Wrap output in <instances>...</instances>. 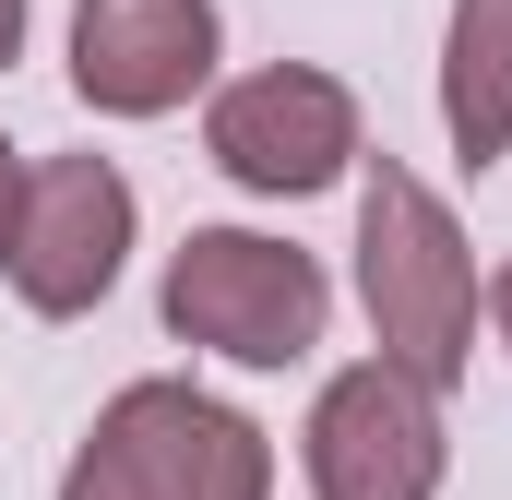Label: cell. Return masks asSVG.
Segmentation results:
<instances>
[{
  "mask_svg": "<svg viewBox=\"0 0 512 500\" xmlns=\"http://www.w3.org/2000/svg\"><path fill=\"white\" fill-rule=\"evenodd\" d=\"M358 310H370L382 370H405L417 393L465 381V358H477V250L453 227V203L393 155H370V179H358Z\"/></svg>",
  "mask_w": 512,
  "mask_h": 500,
  "instance_id": "obj_1",
  "label": "cell"
},
{
  "mask_svg": "<svg viewBox=\"0 0 512 500\" xmlns=\"http://www.w3.org/2000/svg\"><path fill=\"white\" fill-rule=\"evenodd\" d=\"M167 334L227 358V370H298L334 322V286L298 239H262V227H191L167 250V286H155Z\"/></svg>",
  "mask_w": 512,
  "mask_h": 500,
  "instance_id": "obj_2",
  "label": "cell"
},
{
  "mask_svg": "<svg viewBox=\"0 0 512 500\" xmlns=\"http://www.w3.org/2000/svg\"><path fill=\"white\" fill-rule=\"evenodd\" d=\"M203 155H215L239 191H262V203H310V191H334L370 143H358V96H346L322 60H262L239 84H215Z\"/></svg>",
  "mask_w": 512,
  "mask_h": 500,
  "instance_id": "obj_3",
  "label": "cell"
},
{
  "mask_svg": "<svg viewBox=\"0 0 512 500\" xmlns=\"http://www.w3.org/2000/svg\"><path fill=\"white\" fill-rule=\"evenodd\" d=\"M131 500H274V441L191 381H120L84 429Z\"/></svg>",
  "mask_w": 512,
  "mask_h": 500,
  "instance_id": "obj_4",
  "label": "cell"
},
{
  "mask_svg": "<svg viewBox=\"0 0 512 500\" xmlns=\"http://www.w3.org/2000/svg\"><path fill=\"white\" fill-rule=\"evenodd\" d=\"M298 465H310V500H441V477H453L441 393H417L382 358L334 370L298 429Z\"/></svg>",
  "mask_w": 512,
  "mask_h": 500,
  "instance_id": "obj_5",
  "label": "cell"
},
{
  "mask_svg": "<svg viewBox=\"0 0 512 500\" xmlns=\"http://www.w3.org/2000/svg\"><path fill=\"white\" fill-rule=\"evenodd\" d=\"M120 262H131V179L108 155H36L24 203H12V262H0L12 298L36 322H84V310H108Z\"/></svg>",
  "mask_w": 512,
  "mask_h": 500,
  "instance_id": "obj_6",
  "label": "cell"
},
{
  "mask_svg": "<svg viewBox=\"0 0 512 500\" xmlns=\"http://www.w3.org/2000/svg\"><path fill=\"white\" fill-rule=\"evenodd\" d=\"M215 0H72V96L96 120H167L215 84Z\"/></svg>",
  "mask_w": 512,
  "mask_h": 500,
  "instance_id": "obj_7",
  "label": "cell"
},
{
  "mask_svg": "<svg viewBox=\"0 0 512 500\" xmlns=\"http://www.w3.org/2000/svg\"><path fill=\"white\" fill-rule=\"evenodd\" d=\"M441 131L465 167H501L512 155V0H453V36H441Z\"/></svg>",
  "mask_w": 512,
  "mask_h": 500,
  "instance_id": "obj_8",
  "label": "cell"
},
{
  "mask_svg": "<svg viewBox=\"0 0 512 500\" xmlns=\"http://www.w3.org/2000/svg\"><path fill=\"white\" fill-rule=\"evenodd\" d=\"M60 500H131V489H120V465H108V453H96V441H84V453H72V465H60Z\"/></svg>",
  "mask_w": 512,
  "mask_h": 500,
  "instance_id": "obj_9",
  "label": "cell"
},
{
  "mask_svg": "<svg viewBox=\"0 0 512 500\" xmlns=\"http://www.w3.org/2000/svg\"><path fill=\"white\" fill-rule=\"evenodd\" d=\"M12 203H24V155L0 143V262H12Z\"/></svg>",
  "mask_w": 512,
  "mask_h": 500,
  "instance_id": "obj_10",
  "label": "cell"
},
{
  "mask_svg": "<svg viewBox=\"0 0 512 500\" xmlns=\"http://www.w3.org/2000/svg\"><path fill=\"white\" fill-rule=\"evenodd\" d=\"M489 334H501V346H512V262H501V274H489Z\"/></svg>",
  "mask_w": 512,
  "mask_h": 500,
  "instance_id": "obj_11",
  "label": "cell"
},
{
  "mask_svg": "<svg viewBox=\"0 0 512 500\" xmlns=\"http://www.w3.org/2000/svg\"><path fill=\"white\" fill-rule=\"evenodd\" d=\"M24 60V0H0V72Z\"/></svg>",
  "mask_w": 512,
  "mask_h": 500,
  "instance_id": "obj_12",
  "label": "cell"
}]
</instances>
